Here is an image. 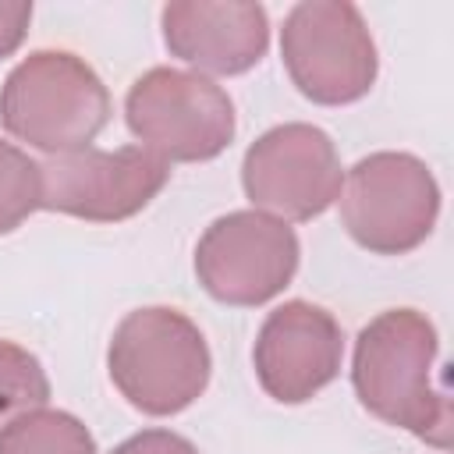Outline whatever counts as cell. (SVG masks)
Here are the masks:
<instances>
[{"mask_svg": "<svg viewBox=\"0 0 454 454\" xmlns=\"http://www.w3.org/2000/svg\"><path fill=\"white\" fill-rule=\"evenodd\" d=\"M128 128L160 160H209L234 135V106L213 82L156 67L128 92Z\"/></svg>", "mask_w": 454, "mask_h": 454, "instance_id": "4", "label": "cell"}, {"mask_svg": "<svg viewBox=\"0 0 454 454\" xmlns=\"http://www.w3.org/2000/svg\"><path fill=\"white\" fill-rule=\"evenodd\" d=\"M436 199V184L415 156L376 153L351 170L340 213L358 245L372 252H408L429 234Z\"/></svg>", "mask_w": 454, "mask_h": 454, "instance_id": "5", "label": "cell"}, {"mask_svg": "<svg viewBox=\"0 0 454 454\" xmlns=\"http://www.w3.org/2000/svg\"><path fill=\"white\" fill-rule=\"evenodd\" d=\"M245 192L255 206L287 220L319 216L340 192V163L330 138L309 124L266 131L245 156Z\"/></svg>", "mask_w": 454, "mask_h": 454, "instance_id": "8", "label": "cell"}, {"mask_svg": "<svg viewBox=\"0 0 454 454\" xmlns=\"http://www.w3.org/2000/svg\"><path fill=\"white\" fill-rule=\"evenodd\" d=\"M0 454H96L89 429L64 411H28L0 429Z\"/></svg>", "mask_w": 454, "mask_h": 454, "instance_id": "11", "label": "cell"}, {"mask_svg": "<svg viewBox=\"0 0 454 454\" xmlns=\"http://www.w3.org/2000/svg\"><path fill=\"white\" fill-rule=\"evenodd\" d=\"M114 454H195V447L188 440L174 436V433L149 429V433H138L128 443H121Z\"/></svg>", "mask_w": 454, "mask_h": 454, "instance_id": "14", "label": "cell"}, {"mask_svg": "<svg viewBox=\"0 0 454 454\" xmlns=\"http://www.w3.org/2000/svg\"><path fill=\"white\" fill-rule=\"evenodd\" d=\"M433 351V326L411 309H394L362 330L351 376L362 404L372 415L390 426H404L436 447H447L450 408L436 390H429Z\"/></svg>", "mask_w": 454, "mask_h": 454, "instance_id": "1", "label": "cell"}, {"mask_svg": "<svg viewBox=\"0 0 454 454\" xmlns=\"http://www.w3.org/2000/svg\"><path fill=\"white\" fill-rule=\"evenodd\" d=\"M284 57L298 89L316 103H348L372 85L376 57L358 18L323 25V7H298L284 28Z\"/></svg>", "mask_w": 454, "mask_h": 454, "instance_id": "10", "label": "cell"}, {"mask_svg": "<svg viewBox=\"0 0 454 454\" xmlns=\"http://www.w3.org/2000/svg\"><path fill=\"white\" fill-rule=\"evenodd\" d=\"M110 380L149 415L188 408L209 380V351L177 309H138L110 340Z\"/></svg>", "mask_w": 454, "mask_h": 454, "instance_id": "3", "label": "cell"}, {"mask_svg": "<svg viewBox=\"0 0 454 454\" xmlns=\"http://www.w3.org/2000/svg\"><path fill=\"white\" fill-rule=\"evenodd\" d=\"M50 401V380L35 355L25 348L0 340V429L14 419L39 411Z\"/></svg>", "mask_w": 454, "mask_h": 454, "instance_id": "12", "label": "cell"}, {"mask_svg": "<svg viewBox=\"0 0 454 454\" xmlns=\"http://www.w3.org/2000/svg\"><path fill=\"white\" fill-rule=\"evenodd\" d=\"M4 128L46 153L89 149L110 117L103 82L71 53H35L11 71L0 92Z\"/></svg>", "mask_w": 454, "mask_h": 454, "instance_id": "2", "label": "cell"}, {"mask_svg": "<svg viewBox=\"0 0 454 454\" xmlns=\"http://www.w3.org/2000/svg\"><path fill=\"white\" fill-rule=\"evenodd\" d=\"M298 266V238L266 213L220 216L195 248L202 287L227 305H259L273 298Z\"/></svg>", "mask_w": 454, "mask_h": 454, "instance_id": "7", "label": "cell"}, {"mask_svg": "<svg viewBox=\"0 0 454 454\" xmlns=\"http://www.w3.org/2000/svg\"><path fill=\"white\" fill-rule=\"evenodd\" d=\"M340 365V326L333 316L309 301H287L259 330L255 372L270 397L284 404L309 401L323 390Z\"/></svg>", "mask_w": 454, "mask_h": 454, "instance_id": "9", "label": "cell"}, {"mask_svg": "<svg viewBox=\"0 0 454 454\" xmlns=\"http://www.w3.org/2000/svg\"><path fill=\"white\" fill-rule=\"evenodd\" d=\"M39 206V163L0 142V234L14 231Z\"/></svg>", "mask_w": 454, "mask_h": 454, "instance_id": "13", "label": "cell"}, {"mask_svg": "<svg viewBox=\"0 0 454 454\" xmlns=\"http://www.w3.org/2000/svg\"><path fill=\"white\" fill-rule=\"evenodd\" d=\"M170 177L167 160L142 145L117 153L78 149L39 167V206L110 223L138 213Z\"/></svg>", "mask_w": 454, "mask_h": 454, "instance_id": "6", "label": "cell"}]
</instances>
